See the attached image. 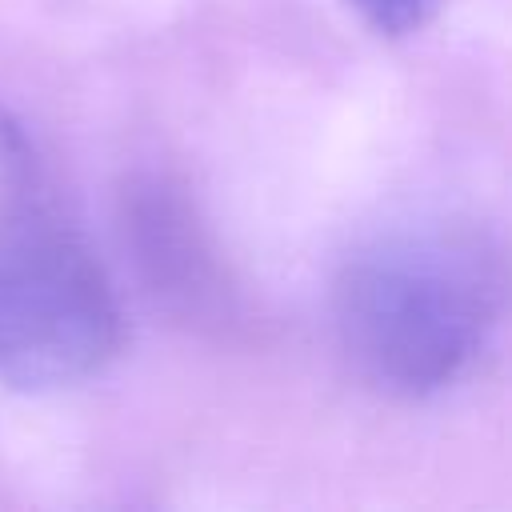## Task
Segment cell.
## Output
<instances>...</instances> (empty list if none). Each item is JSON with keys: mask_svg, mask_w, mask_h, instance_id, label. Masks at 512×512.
<instances>
[{"mask_svg": "<svg viewBox=\"0 0 512 512\" xmlns=\"http://www.w3.org/2000/svg\"><path fill=\"white\" fill-rule=\"evenodd\" d=\"M508 256L484 220L432 216L376 232L336 272L332 328L352 376L388 400H436L492 356Z\"/></svg>", "mask_w": 512, "mask_h": 512, "instance_id": "cell-1", "label": "cell"}, {"mask_svg": "<svg viewBox=\"0 0 512 512\" xmlns=\"http://www.w3.org/2000/svg\"><path fill=\"white\" fill-rule=\"evenodd\" d=\"M124 308L92 244L44 200L0 192V384L68 392L108 372Z\"/></svg>", "mask_w": 512, "mask_h": 512, "instance_id": "cell-2", "label": "cell"}, {"mask_svg": "<svg viewBox=\"0 0 512 512\" xmlns=\"http://www.w3.org/2000/svg\"><path fill=\"white\" fill-rule=\"evenodd\" d=\"M128 228L156 292H164L196 320H220L232 312V288L220 276V260L180 188L164 180L132 188Z\"/></svg>", "mask_w": 512, "mask_h": 512, "instance_id": "cell-3", "label": "cell"}, {"mask_svg": "<svg viewBox=\"0 0 512 512\" xmlns=\"http://www.w3.org/2000/svg\"><path fill=\"white\" fill-rule=\"evenodd\" d=\"M364 28H372L376 36L400 40V36H416L424 32L452 0H340Z\"/></svg>", "mask_w": 512, "mask_h": 512, "instance_id": "cell-4", "label": "cell"}]
</instances>
